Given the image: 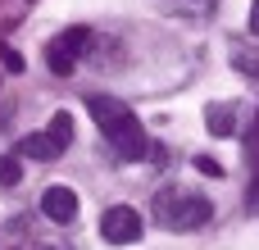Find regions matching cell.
Listing matches in <instances>:
<instances>
[{"mask_svg":"<svg viewBox=\"0 0 259 250\" xmlns=\"http://www.w3.org/2000/svg\"><path fill=\"white\" fill-rule=\"evenodd\" d=\"M5 55H9V46H5V41H0V59H5Z\"/></svg>","mask_w":259,"mask_h":250,"instance_id":"e0dca14e","label":"cell"},{"mask_svg":"<svg viewBox=\"0 0 259 250\" xmlns=\"http://www.w3.org/2000/svg\"><path fill=\"white\" fill-rule=\"evenodd\" d=\"M18 155H23V159H55V155H64V146H59L50 132H32V137L18 141Z\"/></svg>","mask_w":259,"mask_h":250,"instance_id":"52a82bcc","label":"cell"},{"mask_svg":"<svg viewBox=\"0 0 259 250\" xmlns=\"http://www.w3.org/2000/svg\"><path fill=\"white\" fill-rule=\"evenodd\" d=\"M46 132H50V137H55L64 150H68V141H73V114H64V109H59V114L46 123Z\"/></svg>","mask_w":259,"mask_h":250,"instance_id":"9c48e42d","label":"cell"},{"mask_svg":"<svg viewBox=\"0 0 259 250\" xmlns=\"http://www.w3.org/2000/svg\"><path fill=\"white\" fill-rule=\"evenodd\" d=\"M0 64H5V68H9V73H23V55H18V50H9V55H5V59H0Z\"/></svg>","mask_w":259,"mask_h":250,"instance_id":"5bb4252c","label":"cell"},{"mask_svg":"<svg viewBox=\"0 0 259 250\" xmlns=\"http://www.w3.org/2000/svg\"><path fill=\"white\" fill-rule=\"evenodd\" d=\"M91 36H96V32H91L87 23H73V27H64V32H59V36H55L50 46H55L59 55H68V59L77 64V55H87V50H91Z\"/></svg>","mask_w":259,"mask_h":250,"instance_id":"8992f818","label":"cell"},{"mask_svg":"<svg viewBox=\"0 0 259 250\" xmlns=\"http://www.w3.org/2000/svg\"><path fill=\"white\" fill-rule=\"evenodd\" d=\"M250 36H259V0L250 5Z\"/></svg>","mask_w":259,"mask_h":250,"instance_id":"2e32d148","label":"cell"},{"mask_svg":"<svg viewBox=\"0 0 259 250\" xmlns=\"http://www.w3.org/2000/svg\"><path fill=\"white\" fill-rule=\"evenodd\" d=\"M141 232H146V223H141V214L132 205H109L105 219H100V237L109 246H137Z\"/></svg>","mask_w":259,"mask_h":250,"instance_id":"3957f363","label":"cell"},{"mask_svg":"<svg viewBox=\"0 0 259 250\" xmlns=\"http://www.w3.org/2000/svg\"><path fill=\"white\" fill-rule=\"evenodd\" d=\"M87 109H91L100 137L109 141V150H114L123 164H137V159L150 155V137H146L141 118H137L123 100H114V96H87Z\"/></svg>","mask_w":259,"mask_h":250,"instance_id":"6da1fadb","label":"cell"},{"mask_svg":"<svg viewBox=\"0 0 259 250\" xmlns=\"http://www.w3.org/2000/svg\"><path fill=\"white\" fill-rule=\"evenodd\" d=\"M205 128H209L214 137H232V132L241 128V105H237V100H209V105H205Z\"/></svg>","mask_w":259,"mask_h":250,"instance_id":"5b68a950","label":"cell"},{"mask_svg":"<svg viewBox=\"0 0 259 250\" xmlns=\"http://www.w3.org/2000/svg\"><path fill=\"white\" fill-rule=\"evenodd\" d=\"M241 146H246V159L259 164V109H255V123H250V132H246V141H241Z\"/></svg>","mask_w":259,"mask_h":250,"instance_id":"7c38bea8","label":"cell"},{"mask_svg":"<svg viewBox=\"0 0 259 250\" xmlns=\"http://www.w3.org/2000/svg\"><path fill=\"white\" fill-rule=\"evenodd\" d=\"M232 68L246 73V77H259V50L255 46H237L232 50Z\"/></svg>","mask_w":259,"mask_h":250,"instance_id":"ba28073f","label":"cell"},{"mask_svg":"<svg viewBox=\"0 0 259 250\" xmlns=\"http://www.w3.org/2000/svg\"><path fill=\"white\" fill-rule=\"evenodd\" d=\"M41 214L50 223H73L77 219V191L73 187H46L41 191Z\"/></svg>","mask_w":259,"mask_h":250,"instance_id":"277c9868","label":"cell"},{"mask_svg":"<svg viewBox=\"0 0 259 250\" xmlns=\"http://www.w3.org/2000/svg\"><path fill=\"white\" fill-rule=\"evenodd\" d=\"M18 178H23L18 155H0V187H18Z\"/></svg>","mask_w":259,"mask_h":250,"instance_id":"30bf717a","label":"cell"},{"mask_svg":"<svg viewBox=\"0 0 259 250\" xmlns=\"http://www.w3.org/2000/svg\"><path fill=\"white\" fill-rule=\"evenodd\" d=\"M150 159H155V164L164 169V164H168V146H150Z\"/></svg>","mask_w":259,"mask_h":250,"instance_id":"9a60e30c","label":"cell"},{"mask_svg":"<svg viewBox=\"0 0 259 250\" xmlns=\"http://www.w3.org/2000/svg\"><path fill=\"white\" fill-rule=\"evenodd\" d=\"M46 64H50V73H59V77H68V73H73V59H68V55H59L55 46H46Z\"/></svg>","mask_w":259,"mask_h":250,"instance_id":"8fae6325","label":"cell"},{"mask_svg":"<svg viewBox=\"0 0 259 250\" xmlns=\"http://www.w3.org/2000/svg\"><path fill=\"white\" fill-rule=\"evenodd\" d=\"M196 169H200L205 178H223V164H219L214 155H196Z\"/></svg>","mask_w":259,"mask_h":250,"instance_id":"4fadbf2b","label":"cell"},{"mask_svg":"<svg viewBox=\"0 0 259 250\" xmlns=\"http://www.w3.org/2000/svg\"><path fill=\"white\" fill-rule=\"evenodd\" d=\"M209 214H214V205L191 187H164L155 196V223L168 232H196L209 223Z\"/></svg>","mask_w":259,"mask_h":250,"instance_id":"7a4b0ae2","label":"cell"}]
</instances>
